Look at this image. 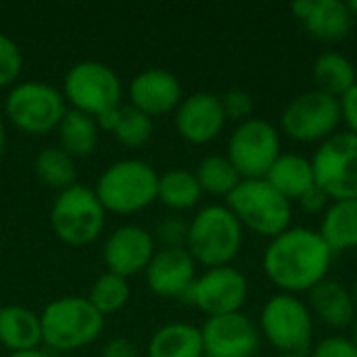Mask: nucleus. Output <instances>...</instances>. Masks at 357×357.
Here are the masks:
<instances>
[{
	"label": "nucleus",
	"mask_w": 357,
	"mask_h": 357,
	"mask_svg": "<svg viewBox=\"0 0 357 357\" xmlns=\"http://www.w3.org/2000/svg\"><path fill=\"white\" fill-rule=\"evenodd\" d=\"M318 232L333 253L357 249V199L331 201Z\"/></svg>",
	"instance_id": "obj_24"
},
{
	"label": "nucleus",
	"mask_w": 357,
	"mask_h": 357,
	"mask_svg": "<svg viewBox=\"0 0 357 357\" xmlns=\"http://www.w3.org/2000/svg\"><path fill=\"white\" fill-rule=\"evenodd\" d=\"M266 180L291 203L299 201L307 190L316 186L312 159L297 153H282L266 174Z\"/></svg>",
	"instance_id": "obj_22"
},
{
	"label": "nucleus",
	"mask_w": 357,
	"mask_h": 357,
	"mask_svg": "<svg viewBox=\"0 0 357 357\" xmlns=\"http://www.w3.org/2000/svg\"><path fill=\"white\" fill-rule=\"evenodd\" d=\"M333 259L335 253L318 230L291 226L268 243L261 266L268 280L280 293L301 295L328 278Z\"/></svg>",
	"instance_id": "obj_1"
},
{
	"label": "nucleus",
	"mask_w": 357,
	"mask_h": 357,
	"mask_svg": "<svg viewBox=\"0 0 357 357\" xmlns=\"http://www.w3.org/2000/svg\"><path fill=\"white\" fill-rule=\"evenodd\" d=\"M42 343L52 351H75L92 345L105 331V316L88 297L67 295L50 301L42 314Z\"/></svg>",
	"instance_id": "obj_3"
},
{
	"label": "nucleus",
	"mask_w": 357,
	"mask_h": 357,
	"mask_svg": "<svg viewBox=\"0 0 357 357\" xmlns=\"http://www.w3.org/2000/svg\"><path fill=\"white\" fill-rule=\"evenodd\" d=\"M151 293L163 299H186L197 280V261L186 249H159L144 270Z\"/></svg>",
	"instance_id": "obj_17"
},
{
	"label": "nucleus",
	"mask_w": 357,
	"mask_h": 357,
	"mask_svg": "<svg viewBox=\"0 0 357 357\" xmlns=\"http://www.w3.org/2000/svg\"><path fill=\"white\" fill-rule=\"evenodd\" d=\"M23 69V56L17 42L0 31V88L15 86Z\"/></svg>",
	"instance_id": "obj_32"
},
{
	"label": "nucleus",
	"mask_w": 357,
	"mask_h": 357,
	"mask_svg": "<svg viewBox=\"0 0 357 357\" xmlns=\"http://www.w3.org/2000/svg\"><path fill=\"white\" fill-rule=\"evenodd\" d=\"M247 297H249L247 276L234 266H222V268L205 270L201 276H197L184 301L195 305L207 318H211V316L243 312Z\"/></svg>",
	"instance_id": "obj_13"
},
{
	"label": "nucleus",
	"mask_w": 357,
	"mask_h": 357,
	"mask_svg": "<svg viewBox=\"0 0 357 357\" xmlns=\"http://www.w3.org/2000/svg\"><path fill=\"white\" fill-rule=\"evenodd\" d=\"M220 98H222V107H224V113H226L228 119L243 123V121H247V119L253 117L255 100H253V96L247 90L232 88L226 94H222Z\"/></svg>",
	"instance_id": "obj_34"
},
{
	"label": "nucleus",
	"mask_w": 357,
	"mask_h": 357,
	"mask_svg": "<svg viewBox=\"0 0 357 357\" xmlns=\"http://www.w3.org/2000/svg\"><path fill=\"white\" fill-rule=\"evenodd\" d=\"M128 98L134 109L146 113L149 117H159L176 111L184 96L182 84L172 71L151 67L132 77Z\"/></svg>",
	"instance_id": "obj_18"
},
{
	"label": "nucleus",
	"mask_w": 357,
	"mask_h": 357,
	"mask_svg": "<svg viewBox=\"0 0 357 357\" xmlns=\"http://www.w3.org/2000/svg\"><path fill=\"white\" fill-rule=\"evenodd\" d=\"M291 10L303 23L307 33L320 42H341L354 27V15L347 2L341 0H301L293 2Z\"/></svg>",
	"instance_id": "obj_19"
},
{
	"label": "nucleus",
	"mask_w": 357,
	"mask_h": 357,
	"mask_svg": "<svg viewBox=\"0 0 357 357\" xmlns=\"http://www.w3.org/2000/svg\"><path fill=\"white\" fill-rule=\"evenodd\" d=\"M195 176L199 180V186L203 192L213 197L228 199L230 192L243 182L236 167L230 163L226 155H207L199 161Z\"/></svg>",
	"instance_id": "obj_29"
},
{
	"label": "nucleus",
	"mask_w": 357,
	"mask_h": 357,
	"mask_svg": "<svg viewBox=\"0 0 357 357\" xmlns=\"http://www.w3.org/2000/svg\"><path fill=\"white\" fill-rule=\"evenodd\" d=\"M107 211L100 205L94 188L73 184L61 190L50 207V226L59 241L71 247L94 243L105 228Z\"/></svg>",
	"instance_id": "obj_8"
},
{
	"label": "nucleus",
	"mask_w": 357,
	"mask_h": 357,
	"mask_svg": "<svg viewBox=\"0 0 357 357\" xmlns=\"http://www.w3.org/2000/svg\"><path fill=\"white\" fill-rule=\"evenodd\" d=\"M259 333L280 354H307L314 343V316L299 295L276 293L261 307Z\"/></svg>",
	"instance_id": "obj_7"
},
{
	"label": "nucleus",
	"mask_w": 357,
	"mask_h": 357,
	"mask_svg": "<svg viewBox=\"0 0 357 357\" xmlns=\"http://www.w3.org/2000/svg\"><path fill=\"white\" fill-rule=\"evenodd\" d=\"M61 92L71 109L94 119L121 107V79L100 61H79L69 67Z\"/></svg>",
	"instance_id": "obj_9"
},
{
	"label": "nucleus",
	"mask_w": 357,
	"mask_h": 357,
	"mask_svg": "<svg viewBox=\"0 0 357 357\" xmlns=\"http://www.w3.org/2000/svg\"><path fill=\"white\" fill-rule=\"evenodd\" d=\"M33 172L44 186L59 190V192L77 184L75 182V178H77L75 161L59 146L42 149L33 161Z\"/></svg>",
	"instance_id": "obj_28"
},
{
	"label": "nucleus",
	"mask_w": 357,
	"mask_h": 357,
	"mask_svg": "<svg viewBox=\"0 0 357 357\" xmlns=\"http://www.w3.org/2000/svg\"><path fill=\"white\" fill-rule=\"evenodd\" d=\"M153 117L134 109L132 105H121L109 134H113V138L128 149H140L153 138Z\"/></svg>",
	"instance_id": "obj_30"
},
{
	"label": "nucleus",
	"mask_w": 357,
	"mask_h": 357,
	"mask_svg": "<svg viewBox=\"0 0 357 357\" xmlns=\"http://www.w3.org/2000/svg\"><path fill=\"white\" fill-rule=\"evenodd\" d=\"M351 295H354V301H356V307H357V278H356V284H354V291H351Z\"/></svg>",
	"instance_id": "obj_44"
},
{
	"label": "nucleus",
	"mask_w": 357,
	"mask_h": 357,
	"mask_svg": "<svg viewBox=\"0 0 357 357\" xmlns=\"http://www.w3.org/2000/svg\"><path fill=\"white\" fill-rule=\"evenodd\" d=\"M341 113H343V121L347 123V130L357 134V82L341 98Z\"/></svg>",
	"instance_id": "obj_38"
},
{
	"label": "nucleus",
	"mask_w": 357,
	"mask_h": 357,
	"mask_svg": "<svg viewBox=\"0 0 357 357\" xmlns=\"http://www.w3.org/2000/svg\"><path fill=\"white\" fill-rule=\"evenodd\" d=\"M341 123V100L316 88L305 90L289 100L280 115V130L295 142L303 144L324 142L339 132Z\"/></svg>",
	"instance_id": "obj_10"
},
{
	"label": "nucleus",
	"mask_w": 357,
	"mask_h": 357,
	"mask_svg": "<svg viewBox=\"0 0 357 357\" xmlns=\"http://www.w3.org/2000/svg\"><path fill=\"white\" fill-rule=\"evenodd\" d=\"M4 149H6V128L4 121L0 119V157L4 155Z\"/></svg>",
	"instance_id": "obj_40"
},
{
	"label": "nucleus",
	"mask_w": 357,
	"mask_h": 357,
	"mask_svg": "<svg viewBox=\"0 0 357 357\" xmlns=\"http://www.w3.org/2000/svg\"><path fill=\"white\" fill-rule=\"evenodd\" d=\"M312 75H314L316 90H320L328 96H335L339 100L354 88V84L357 82L354 61L335 50H326L314 61Z\"/></svg>",
	"instance_id": "obj_25"
},
{
	"label": "nucleus",
	"mask_w": 357,
	"mask_h": 357,
	"mask_svg": "<svg viewBox=\"0 0 357 357\" xmlns=\"http://www.w3.org/2000/svg\"><path fill=\"white\" fill-rule=\"evenodd\" d=\"M8 357H54L50 356L48 351H42L40 347L38 349H27V351H17V354H10Z\"/></svg>",
	"instance_id": "obj_39"
},
{
	"label": "nucleus",
	"mask_w": 357,
	"mask_h": 357,
	"mask_svg": "<svg viewBox=\"0 0 357 357\" xmlns=\"http://www.w3.org/2000/svg\"><path fill=\"white\" fill-rule=\"evenodd\" d=\"M297 203L301 205V209H303L305 213L322 215V213L326 211V207L331 205V199H328V195H326L322 188L314 186V188H312V190H307V192H305Z\"/></svg>",
	"instance_id": "obj_36"
},
{
	"label": "nucleus",
	"mask_w": 357,
	"mask_h": 357,
	"mask_svg": "<svg viewBox=\"0 0 357 357\" xmlns=\"http://www.w3.org/2000/svg\"><path fill=\"white\" fill-rule=\"evenodd\" d=\"M100 357H138V347L130 339L115 337L102 345Z\"/></svg>",
	"instance_id": "obj_37"
},
{
	"label": "nucleus",
	"mask_w": 357,
	"mask_h": 357,
	"mask_svg": "<svg viewBox=\"0 0 357 357\" xmlns=\"http://www.w3.org/2000/svg\"><path fill=\"white\" fill-rule=\"evenodd\" d=\"M307 307L314 320H320L333 331L351 328L357 318L354 295L335 278H324L307 293Z\"/></svg>",
	"instance_id": "obj_20"
},
{
	"label": "nucleus",
	"mask_w": 357,
	"mask_h": 357,
	"mask_svg": "<svg viewBox=\"0 0 357 357\" xmlns=\"http://www.w3.org/2000/svg\"><path fill=\"white\" fill-rule=\"evenodd\" d=\"M245 228L226 205H207L188 222L186 251L207 270L232 266L243 249Z\"/></svg>",
	"instance_id": "obj_2"
},
{
	"label": "nucleus",
	"mask_w": 357,
	"mask_h": 357,
	"mask_svg": "<svg viewBox=\"0 0 357 357\" xmlns=\"http://www.w3.org/2000/svg\"><path fill=\"white\" fill-rule=\"evenodd\" d=\"M155 243L161 245V249H186L188 241V222L182 218H165L155 228Z\"/></svg>",
	"instance_id": "obj_33"
},
{
	"label": "nucleus",
	"mask_w": 357,
	"mask_h": 357,
	"mask_svg": "<svg viewBox=\"0 0 357 357\" xmlns=\"http://www.w3.org/2000/svg\"><path fill=\"white\" fill-rule=\"evenodd\" d=\"M201 335L205 357H255L261 345L259 326L243 312L207 318Z\"/></svg>",
	"instance_id": "obj_14"
},
{
	"label": "nucleus",
	"mask_w": 357,
	"mask_h": 357,
	"mask_svg": "<svg viewBox=\"0 0 357 357\" xmlns=\"http://www.w3.org/2000/svg\"><path fill=\"white\" fill-rule=\"evenodd\" d=\"M278 357H310V354H280Z\"/></svg>",
	"instance_id": "obj_43"
},
{
	"label": "nucleus",
	"mask_w": 357,
	"mask_h": 357,
	"mask_svg": "<svg viewBox=\"0 0 357 357\" xmlns=\"http://www.w3.org/2000/svg\"><path fill=\"white\" fill-rule=\"evenodd\" d=\"M42 343V320L29 307L4 305L0 307V347L10 354L38 349Z\"/></svg>",
	"instance_id": "obj_21"
},
{
	"label": "nucleus",
	"mask_w": 357,
	"mask_h": 357,
	"mask_svg": "<svg viewBox=\"0 0 357 357\" xmlns=\"http://www.w3.org/2000/svg\"><path fill=\"white\" fill-rule=\"evenodd\" d=\"M349 331H351L349 339H351V343H354V345H356V347H357V318H356V322L351 324V328H349Z\"/></svg>",
	"instance_id": "obj_41"
},
{
	"label": "nucleus",
	"mask_w": 357,
	"mask_h": 357,
	"mask_svg": "<svg viewBox=\"0 0 357 357\" xmlns=\"http://www.w3.org/2000/svg\"><path fill=\"white\" fill-rule=\"evenodd\" d=\"M157 169L142 159H119L96 180L94 192L105 211L132 215L157 201Z\"/></svg>",
	"instance_id": "obj_4"
},
{
	"label": "nucleus",
	"mask_w": 357,
	"mask_h": 357,
	"mask_svg": "<svg viewBox=\"0 0 357 357\" xmlns=\"http://www.w3.org/2000/svg\"><path fill=\"white\" fill-rule=\"evenodd\" d=\"M59 149L65 151L69 157H88L98 146L100 128L98 121L82 111L67 109L61 123L56 126Z\"/></svg>",
	"instance_id": "obj_26"
},
{
	"label": "nucleus",
	"mask_w": 357,
	"mask_h": 357,
	"mask_svg": "<svg viewBox=\"0 0 357 357\" xmlns=\"http://www.w3.org/2000/svg\"><path fill=\"white\" fill-rule=\"evenodd\" d=\"M4 113L23 134L44 136L61 123L67 113V100L59 88L40 79H27L10 86L4 100Z\"/></svg>",
	"instance_id": "obj_6"
},
{
	"label": "nucleus",
	"mask_w": 357,
	"mask_h": 357,
	"mask_svg": "<svg viewBox=\"0 0 357 357\" xmlns=\"http://www.w3.org/2000/svg\"><path fill=\"white\" fill-rule=\"evenodd\" d=\"M310 357H357V347L349 337H326L316 343L310 351Z\"/></svg>",
	"instance_id": "obj_35"
},
{
	"label": "nucleus",
	"mask_w": 357,
	"mask_h": 357,
	"mask_svg": "<svg viewBox=\"0 0 357 357\" xmlns=\"http://www.w3.org/2000/svg\"><path fill=\"white\" fill-rule=\"evenodd\" d=\"M203 190L195 172L188 169H169L159 176L157 201L172 211H188L199 205Z\"/></svg>",
	"instance_id": "obj_27"
},
{
	"label": "nucleus",
	"mask_w": 357,
	"mask_h": 357,
	"mask_svg": "<svg viewBox=\"0 0 357 357\" xmlns=\"http://www.w3.org/2000/svg\"><path fill=\"white\" fill-rule=\"evenodd\" d=\"M312 165L316 186L322 188L331 201L357 199V134L345 130L320 142Z\"/></svg>",
	"instance_id": "obj_11"
},
{
	"label": "nucleus",
	"mask_w": 357,
	"mask_h": 357,
	"mask_svg": "<svg viewBox=\"0 0 357 357\" xmlns=\"http://www.w3.org/2000/svg\"><path fill=\"white\" fill-rule=\"evenodd\" d=\"M226 207L245 230L270 241L289 230L293 222V203L274 190L266 178L243 180L226 199Z\"/></svg>",
	"instance_id": "obj_5"
},
{
	"label": "nucleus",
	"mask_w": 357,
	"mask_h": 357,
	"mask_svg": "<svg viewBox=\"0 0 357 357\" xmlns=\"http://www.w3.org/2000/svg\"><path fill=\"white\" fill-rule=\"evenodd\" d=\"M146 357H205L201 328L188 322H169L149 341Z\"/></svg>",
	"instance_id": "obj_23"
},
{
	"label": "nucleus",
	"mask_w": 357,
	"mask_h": 357,
	"mask_svg": "<svg viewBox=\"0 0 357 357\" xmlns=\"http://www.w3.org/2000/svg\"><path fill=\"white\" fill-rule=\"evenodd\" d=\"M347 6H349L351 15H354V17H357V0H351V2H347Z\"/></svg>",
	"instance_id": "obj_42"
},
{
	"label": "nucleus",
	"mask_w": 357,
	"mask_h": 357,
	"mask_svg": "<svg viewBox=\"0 0 357 357\" xmlns=\"http://www.w3.org/2000/svg\"><path fill=\"white\" fill-rule=\"evenodd\" d=\"M280 155V132L270 121L259 117L238 123L228 138L226 157L243 180L266 178Z\"/></svg>",
	"instance_id": "obj_12"
},
{
	"label": "nucleus",
	"mask_w": 357,
	"mask_h": 357,
	"mask_svg": "<svg viewBox=\"0 0 357 357\" xmlns=\"http://www.w3.org/2000/svg\"><path fill=\"white\" fill-rule=\"evenodd\" d=\"M155 253V236L138 224H126L115 228L102 245V259L109 268L107 272H113L123 278L142 274Z\"/></svg>",
	"instance_id": "obj_15"
},
{
	"label": "nucleus",
	"mask_w": 357,
	"mask_h": 357,
	"mask_svg": "<svg viewBox=\"0 0 357 357\" xmlns=\"http://www.w3.org/2000/svg\"><path fill=\"white\" fill-rule=\"evenodd\" d=\"M226 113L222 98L213 92H195L182 98L176 109V130L182 140L190 144H209L226 128Z\"/></svg>",
	"instance_id": "obj_16"
},
{
	"label": "nucleus",
	"mask_w": 357,
	"mask_h": 357,
	"mask_svg": "<svg viewBox=\"0 0 357 357\" xmlns=\"http://www.w3.org/2000/svg\"><path fill=\"white\" fill-rule=\"evenodd\" d=\"M130 295H132V289H130L128 278L117 276L113 272H105L94 280L88 301L94 305L98 314L111 316V314L121 312L128 305Z\"/></svg>",
	"instance_id": "obj_31"
}]
</instances>
